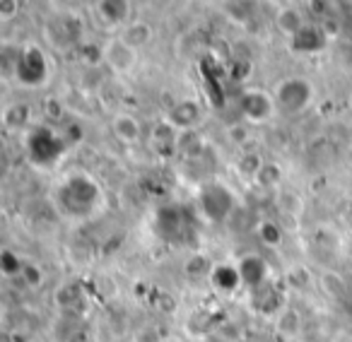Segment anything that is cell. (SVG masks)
<instances>
[{
    "label": "cell",
    "instance_id": "1",
    "mask_svg": "<svg viewBox=\"0 0 352 342\" xmlns=\"http://www.w3.org/2000/svg\"><path fill=\"white\" fill-rule=\"evenodd\" d=\"M51 203L60 217L70 222H85L92 220L102 210L104 191L94 176H89L85 171H73L54 186Z\"/></svg>",
    "mask_w": 352,
    "mask_h": 342
},
{
    "label": "cell",
    "instance_id": "2",
    "mask_svg": "<svg viewBox=\"0 0 352 342\" xmlns=\"http://www.w3.org/2000/svg\"><path fill=\"white\" fill-rule=\"evenodd\" d=\"M275 106L278 113L283 116H302L316 102V87L311 80L302 78V75H292L278 82V87L273 89Z\"/></svg>",
    "mask_w": 352,
    "mask_h": 342
},
{
    "label": "cell",
    "instance_id": "3",
    "mask_svg": "<svg viewBox=\"0 0 352 342\" xmlns=\"http://www.w3.org/2000/svg\"><path fill=\"white\" fill-rule=\"evenodd\" d=\"M17 84L25 89H39L51 80V63L44 49L36 44H27L17 51L15 65H12Z\"/></svg>",
    "mask_w": 352,
    "mask_h": 342
},
{
    "label": "cell",
    "instance_id": "4",
    "mask_svg": "<svg viewBox=\"0 0 352 342\" xmlns=\"http://www.w3.org/2000/svg\"><path fill=\"white\" fill-rule=\"evenodd\" d=\"M63 150H65V145H63V140H60V135L49 126L32 128L30 135H27V155H30V159L34 161L36 166H44V169L54 166L56 161L60 159Z\"/></svg>",
    "mask_w": 352,
    "mask_h": 342
},
{
    "label": "cell",
    "instance_id": "5",
    "mask_svg": "<svg viewBox=\"0 0 352 342\" xmlns=\"http://www.w3.org/2000/svg\"><path fill=\"white\" fill-rule=\"evenodd\" d=\"M239 113L244 121L254 123V126L268 123L270 118L278 113L273 92H265V89H261V87L244 89L239 97Z\"/></svg>",
    "mask_w": 352,
    "mask_h": 342
},
{
    "label": "cell",
    "instance_id": "6",
    "mask_svg": "<svg viewBox=\"0 0 352 342\" xmlns=\"http://www.w3.org/2000/svg\"><path fill=\"white\" fill-rule=\"evenodd\" d=\"M201 210L203 215L210 222H222L227 220V215L232 212V205H234V198H232L230 188L222 186V183H208L201 191Z\"/></svg>",
    "mask_w": 352,
    "mask_h": 342
},
{
    "label": "cell",
    "instance_id": "7",
    "mask_svg": "<svg viewBox=\"0 0 352 342\" xmlns=\"http://www.w3.org/2000/svg\"><path fill=\"white\" fill-rule=\"evenodd\" d=\"M102 58H104V63L113 70V73L126 75V73H131V70L135 68L138 51H135V46L128 44L123 36H116V39L109 41L107 49L102 51Z\"/></svg>",
    "mask_w": 352,
    "mask_h": 342
},
{
    "label": "cell",
    "instance_id": "8",
    "mask_svg": "<svg viewBox=\"0 0 352 342\" xmlns=\"http://www.w3.org/2000/svg\"><path fill=\"white\" fill-rule=\"evenodd\" d=\"M92 12L104 30H118L131 20V0H94Z\"/></svg>",
    "mask_w": 352,
    "mask_h": 342
},
{
    "label": "cell",
    "instance_id": "9",
    "mask_svg": "<svg viewBox=\"0 0 352 342\" xmlns=\"http://www.w3.org/2000/svg\"><path fill=\"white\" fill-rule=\"evenodd\" d=\"M203 118V109L198 102L193 99H182V102H176L174 106L169 109L166 113V123L171 128H176L179 133H191L193 128L201 123Z\"/></svg>",
    "mask_w": 352,
    "mask_h": 342
},
{
    "label": "cell",
    "instance_id": "10",
    "mask_svg": "<svg viewBox=\"0 0 352 342\" xmlns=\"http://www.w3.org/2000/svg\"><path fill=\"white\" fill-rule=\"evenodd\" d=\"M239 268V275H241V284H246L249 289H261L265 284H270V270H268V263H265L261 255L256 253H249L236 263Z\"/></svg>",
    "mask_w": 352,
    "mask_h": 342
},
{
    "label": "cell",
    "instance_id": "11",
    "mask_svg": "<svg viewBox=\"0 0 352 342\" xmlns=\"http://www.w3.org/2000/svg\"><path fill=\"white\" fill-rule=\"evenodd\" d=\"M289 44L297 54H321L328 46V34L318 25H307L289 39Z\"/></svg>",
    "mask_w": 352,
    "mask_h": 342
},
{
    "label": "cell",
    "instance_id": "12",
    "mask_svg": "<svg viewBox=\"0 0 352 342\" xmlns=\"http://www.w3.org/2000/svg\"><path fill=\"white\" fill-rule=\"evenodd\" d=\"M111 133L123 145H133V142H138L142 137V126L131 113H116L111 121Z\"/></svg>",
    "mask_w": 352,
    "mask_h": 342
},
{
    "label": "cell",
    "instance_id": "13",
    "mask_svg": "<svg viewBox=\"0 0 352 342\" xmlns=\"http://www.w3.org/2000/svg\"><path fill=\"white\" fill-rule=\"evenodd\" d=\"M275 25H278V30L283 32L285 36L292 39V36L297 34L299 30H304L309 22L304 20V12L297 10V8H283V10L278 12V17H275Z\"/></svg>",
    "mask_w": 352,
    "mask_h": 342
},
{
    "label": "cell",
    "instance_id": "14",
    "mask_svg": "<svg viewBox=\"0 0 352 342\" xmlns=\"http://www.w3.org/2000/svg\"><path fill=\"white\" fill-rule=\"evenodd\" d=\"M210 277L215 280V287L222 289V292H234L241 284V275L236 265H217L210 273Z\"/></svg>",
    "mask_w": 352,
    "mask_h": 342
},
{
    "label": "cell",
    "instance_id": "15",
    "mask_svg": "<svg viewBox=\"0 0 352 342\" xmlns=\"http://www.w3.org/2000/svg\"><path fill=\"white\" fill-rule=\"evenodd\" d=\"M150 36H152V32H150V27L145 25V22H135V25H128V30L123 32V39L128 41L131 46H145L147 41H150Z\"/></svg>",
    "mask_w": 352,
    "mask_h": 342
},
{
    "label": "cell",
    "instance_id": "16",
    "mask_svg": "<svg viewBox=\"0 0 352 342\" xmlns=\"http://www.w3.org/2000/svg\"><path fill=\"white\" fill-rule=\"evenodd\" d=\"M0 263H3V275H6V277L20 275L22 270H25V268H22V258L12 253V251H3V258H0Z\"/></svg>",
    "mask_w": 352,
    "mask_h": 342
},
{
    "label": "cell",
    "instance_id": "17",
    "mask_svg": "<svg viewBox=\"0 0 352 342\" xmlns=\"http://www.w3.org/2000/svg\"><path fill=\"white\" fill-rule=\"evenodd\" d=\"M20 12V0H0V20L10 22Z\"/></svg>",
    "mask_w": 352,
    "mask_h": 342
},
{
    "label": "cell",
    "instance_id": "18",
    "mask_svg": "<svg viewBox=\"0 0 352 342\" xmlns=\"http://www.w3.org/2000/svg\"><path fill=\"white\" fill-rule=\"evenodd\" d=\"M350 111H352V92H350Z\"/></svg>",
    "mask_w": 352,
    "mask_h": 342
}]
</instances>
